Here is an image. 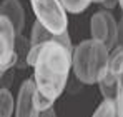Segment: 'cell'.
Segmentation results:
<instances>
[{
	"instance_id": "cell-8",
	"label": "cell",
	"mask_w": 123,
	"mask_h": 117,
	"mask_svg": "<svg viewBox=\"0 0 123 117\" xmlns=\"http://www.w3.org/2000/svg\"><path fill=\"white\" fill-rule=\"evenodd\" d=\"M0 15H5L13 23L17 34L20 35L25 27V10L22 7L20 0H3L0 5Z\"/></svg>"
},
{
	"instance_id": "cell-20",
	"label": "cell",
	"mask_w": 123,
	"mask_h": 117,
	"mask_svg": "<svg viewBox=\"0 0 123 117\" xmlns=\"http://www.w3.org/2000/svg\"><path fill=\"white\" fill-rule=\"evenodd\" d=\"M103 0H93V3H102Z\"/></svg>"
},
{
	"instance_id": "cell-21",
	"label": "cell",
	"mask_w": 123,
	"mask_h": 117,
	"mask_svg": "<svg viewBox=\"0 0 123 117\" xmlns=\"http://www.w3.org/2000/svg\"><path fill=\"white\" fill-rule=\"evenodd\" d=\"M120 7H122V8H123V0H120Z\"/></svg>"
},
{
	"instance_id": "cell-2",
	"label": "cell",
	"mask_w": 123,
	"mask_h": 117,
	"mask_svg": "<svg viewBox=\"0 0 123 117\" xmlns=\"http://www.w3.org/2000/svg\"><path fill=\"white\" fill-rule=\"evenodd\" d=\"M110 50L100 40L88 39L82 40L72 52V70L85 85H93L100 77L106 64H108Z\"/></svg>"
},
{
	"instance_id": "cell-14",
	"label": "cell",
	"mask_w": 123,
	"mask_h": 117,
	"mask_svg": "<svg viewBox=\"0 0 123 117\" xmlns=\"http://www.w3.org/2000/svg\"><path fill=\"white\" fill-rule=\"evenodd\" d=\"M62 3L70 14H80L90 3H93V0H62Z\"/></svg>"
},
{
	"instance_id": "cell-19",
	"label": "cell",
	"mask_w": 123,
	"mask_h": 117,
	"mask_svg": "<svg viewBox=\"0 0 123 117\" xmlns=\"http://www.w3.org/2000/svg\"><path fill=\"white\" fill-rule=\"evenodd\" d=\"M117 107H118V117H123V94L117 99Z\"/></svg>"
},
{
	"instance_id": "cell-13",
	"label": "cell",
	"mask_w": 123,
	"mask_h": 117,
	"mask_svg": "<svg viewBox=\"0 0 123 117\" xmlns=\"http://www.w3.org/2000/svg\"><path fill=\"white\" fill-rule=\"evenodd\" d=\"M55 100H57V99H52V97H48V95H45V94L40 92L38 89H37L35 94H33V104H35V107H37L38 112L48 109V107H53Z\"/></svg>"
},
{
	"instance_id": "cell-9",
	"label": "cell",
	"mask_w": 123,
	"mask_h": 117,
	"mask_svg": "<svg viewBox=\"0 0 123 117\" xmlns=\"http://www.w3.org/2000/svg\"><path fill=\"white\" fill-rule=\"evenodd\" d=\"M97 84H98V87H100V92H102L103 99H113V100L118 99V90H120L118 77L113 75L111 72H108L106 67H105V70L100 74Z\"/></svg>"
},
{
	"instance_id": "cell-5",
	"label": "cell",
	"mask_w": 123,
	"mask_h": 117,
	"mask_svg": "<svg viewBox=\"0 0 123 117\" xmlns=\"http://www.w3.org/2000/svg\"><path fill=\"white\" fill-rule=\"evenodd\" d=\"M37 90L35 79H27L20 85L18 97H17V107H15V116L17 117H37L40 112L37 110L33 104V94Z\"/></svg>"
},
{
	"instance_id": "cell-15",
	"label": "cell",
	"mask_w": 123,
	"mask_h": 117,
	"mask_svg": "<svg viewBox=\"0 0 123 117\" xmlns=\"http://www.w3.org/2000/svg\"><path fill=\"white\" fill-rule=\"evenodd\" d=\"M40 49L42 45H32V49H30V52H28V57H27V62H28V65H35V62H37V58H38V54H40Z\"/></svg>"
},
{
	"instance_id": "cell-1",
	"label": "cell",
	"mask_w": 123,
	"mask_h": 117,
	"mask_svg": "<svg viewBox=\"0 0 123 117\" xmlns=\"http://www.w3.org/2000/svg\"><path fill=\"white\" fill-rule=\"evenodd\" d=\"M72 65V50H68L63 44L53 40L42 44L38 58L33 65L37 89L52 99L60 97L67 89Z\"/></svg>"
},
{
	"instance_id": "cell-4",
	"label": "cell",
	"mask_w": 123,
	"mask_h": 117,
	"mask_svg": "<svg viewBox=\"0 0 123 117\" xmlns=\"http://www.w3.org/2000/svg\"><path fill=\"white\" fill-rule=\"evenodd\" d=\"M90 34L92 39L100 40L106 45L108 50L115 49L118 37V22L108 10H98L90 20Z\"/></svg>"
},
{
	"instance_id": "cell-6",
	"label": "cell",
	"mask_w": 123,
	"mask_h": 117,
	"mask_svg": "<svg viewBox=\"0 0 123 117\" xmlns=\"http://www.w3.org/2000/svg\"><path fill=\"white\" fill-rule=\"evenodd\" d=\"M60 42L63 44L68 50L73 52V45H72V39L68 35V32H63V34H52L40 20H35L33 25H32V35H30V44L32 45H42L45 42Z\"/></svg>"
},
{
	"instance_id": "cell-7",
	"label": "cell",
	"mask_w": 123,
	"mask_h": 117,
	"mask_svg": "<svg viewBox=\"0 0 123 117\" xmlns=\"http://www.w3.org/2000/svg\"><path fill=\"white\" fill-rule=\"evenodd\" d=\"M17 39H18V34L10 19H7L5 15H0V62L5 60L15 50Z\"/></svg>"
},
{
	"instance_id": "cell-3",
	"label": "cell",
	"mask_w": 123,
	"mask_h": 117,
	"mask_svg": "<svg viewBox=\"0 0 123 117\" xmlns=\"http://www.w3.org/2000/svg\"><path fill=\"white\" fill-rule=\"evenodd\" d=\"M32 8L35 12L37 20L52 32V34H63L68 27L67 8L62 0H30Z\"/></svg>"
},
{
	"instance_id": "cell-12",
	"label": "cell",
	"mask_w": 123,
	"mask_h": 117,
	"mask_svg": "<svg viewBox=\"0 0 123 117\" xmlns=\"http://www.w3.org/2000/svg\"><path fill=\"white\" fill-rule=\"evenodd\" d=\"M93 117H118L117 100L113 99H103V102L93 112Z\"/></svg>"
},
{
	"instance_id": "cell-11",
	"label": "cell",
	"mask_w": 123,
	"mask_h": 117,
	"mask_svg": "<svg viewBox=\"0 0 123 117\" xmlns=\"http://www.w3.org/2000/svg\"><path fill=\"white\" fill-rule=\"evenodd\" d=\"M15 100L12 92L7 89V87H2L0 90V116L2 117H10L12 114H15Z\"/></svg>"
},
{
	"instance_id": "cell-10",
	"label": "cell",
	"mask_w": 123,
	"mask_h": 117,
	"mask_svg": "<svg viewBox=\"0 0 123 117\" xmlns=\"http://www.w3.org/2000/svg\"><path fill=\"white\" fill-rule=\"evenodd\" d=\"M106 69L117 77L123 74V45H115V49L110 50Z\"/></svg>"
},
{
	"instance_id": "cell-18",
	"label": "cell",
	"mask_w": 123,
	"mask_h": 117,
	"mask_svg": "<svg viewBox=\"0 0 123 117\" xmlns=\"http://www.w3.org/2000/svg\"><path fill=\"white\" fill-rule=\"evenodd\" d=\"M40 117H55V110H53V107H48V109L42 110Z\"/></svg>"
},
{
	"instance_id": "cell-17",
	"label": "cell",
	"mask_w": 123,
	"mask_h": 117,
	"mask_svg": "<svg viewBox=\"0 0 123 117\" xmlns=\"http://www.w3.org/2000/svg\"><path fill=\"white\" fill-rule=\"evenodd\" d=\"M117 45H123V17L118 22V37H117Z\"/></svg>"
},
{
	"instance_id": "cell-16",
	"label": "cell",
	"mask_w": 123,
	"mask_h": 117,
	"mask_svg": "<svg viewBox=\"0 0 123 117\" xmlns=\"http://www.w3.org/2000/svg\"><path fill=\"white\" fill-rule=\"evenodd\" d=\"M118 3H120V0H103L100 5H102L103 8H106V10H111V8H115Z\"/></svg>"
}]
</instances>
